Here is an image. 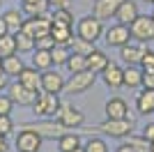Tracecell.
<instances>
[{
	"label": "cell",
	"mask_w": 154,
	"mask_h": 152,
	"mask_svg": "<svg viewBox=\"0 0 154 152\" xmlns=\"http://www.w3.org/2000/svg\"><path fill=\"white\" fill-rule=\"evenodd\" d=\"M134 120L131 118H124V120H106L103 122H99V125H94V127H81L83 131H90V134H103V136H110V138H127L129 134H134Z\"/></svg>",
	"instance_id": "cell-1"
},
{
	"label": "cell",
	"mask_w": 154,
	"mask_h": 152,
	"mask_svg": "<svg viewBox=\"0 0 154 152\" xmlns=\"http://www.w3.org/2000/svg\"><path fill=\"white\" fill-rule=\"evenodd\" d=\"M60 95H48L44 90H37L35 95V101H32V113L37 118H55L60 108Z\"/></svg>",
	"instance_id": "cell-2"
},
{
	"label": "cell",
	"mask_w": 154,
	"mask_h": 152,
	"mask_svg": "<svg viewBox=\"0 0 154 152\" xmlns=\"http://www.w3.org/2000/svg\"><path fill=\"white\" fill-rule=\"evenodd\" d=\"M21 129H28V131H37L42 138H51V141H58L62 134L67 131H74V129H67V127H62L58 120H35V122H23L21 125Z\"/></svg>",
	"instance_id": "cell-3"
},
{
	"label": "cell",
	"mask_w": 154,
	"mask_h": 152,
	"mask_svg": "<svg viewBox=\"0 0 154 152\" xmlns=\"http://www.w3.org/2000/svg\"><path fill=\"white\" fill-rule=\"evenodd\" d=\"M53 120H58L60 125L67 127V129H81V127L85 125V113L81 108H76L74 104H69V101H62Z\"/></svg>",
	"instance_id": "cell-4"
},
{
	"label": "cell",
	"mask_w": 154,
	"mask_h": 152,
	"mask_svg": "<svg viewBox=\"0 0 154 152\" xmlns=\"http://www.w3.org/2000/svg\"><path fill=\"white\" fill-rule=\"evenodd\" d=\"M103 21L94 19V16H83V19H78L76 23V37L81 39H88V42H92V44H97L99 39L103 37Z\"/></svg>",
	"instance_id": "cell-5"
},
{
	"label": "cell",
	"mask_w": 154,
	"mask_h": 152,
	"mask_svg": "<svg viewBox=\"0 0 154 152\" xmlns=\"http://www.w3.org/2000/svg\"><path fill=\"white\" fill-rule=\"evenodd\" d=\"M97 81V74L90 69H85V71H78V74H71L69 78H67V83H64V95H83V92H88V90L94 85Z\"/></svg>",
	"instance_id": "cell-6"
},
{
	"label": "cell",
	"mask_w": 154,
	"mask_h": 152,
	"mask_svg": "<svg viewBox=\"0 0 154 152\" xmlns=\"http://www.w3.org/2000/svg\"><path fill=\"white\" fill-rule=\"evenodd\" d=\"M131 30V39L134 42H140V44H149L154 42V19L152 14H138V19L129 25Z\"/></svg>",
	"instance_id": "cell-7"
},
{
	"label": "cell",
	"mask_w": 154,
	"mask_h": 152,
	"mask_svg": "<svg viewBox=\"0 0 154 152\" xmlns=\"http://www.w3.org/2000/svg\"><path fill=\"white\" fill-rule=\"evenodd\" d=\"M51 28H53V21L48 14L46 16H28L23 21V25H21V32L30 35L32 39H39L44 35H51Z\"/></svg>",
	"instance_id": "cell-8"
},
{
	"label": "cell",
	"mask_w": 154,
	"mask_h": 152,
	"mask_svg": "<svg viewBox=\"0 0 154 152\" xmlns=\"http://www.w3.org/2000/svg\"><path fill=\"white\" fill-rule=\"evenodd\" d=\"M103 42L113 49H122L127 46L129 42H134L131 39V30H129V25H122V23H113L110 28L103 30Z\"/></svg>",
	"instance_id": "cell-9"
},
{
	"label": "cell",
	"mask_w": 154,
	"mask_h": 152,
	"mask_svg": "<svg viewBox=\"0 0 154 152\" xmlns=\"http://www.w3.org/2000/svg\"><path fill=\"white\" fill-rule=\"evenodd\" d=\"M42 145H44V138L37 131H28V129H21L16 134V138H14L16 152H39Z\"/></svg>",
	"instance_id": "cell-10"
},
{
	"label": "cell",
	"mask_w": 154,
	"mask_h": 152,
	"mask_svg": "<svg viewBox=\"0 0 154 152\" xmlns=\"http://www.w3.org/2000/svg\"><path fill=\"white\" fill-rule=\"evenodd\" d=\"M64 83H67V78L58 69H46V71H42L39 90H44L48 95H60V92H64Z\"/></svg>",
	"instance_id": "cell-11"
},
{
	"label": "cell",
	"mask_w": 154,
	"mask_h": 152,
	"mask_svg": "<svg viewBox=\"0 0 154 152\" xmlns=\"http://www.w3.org/2000/svg\"><path fill=\"white\" fill-rule=\"evenodd\" d=\"M99 76H101V81L106 83V88H110V90L124 88V67H120L117 62H108Z\"/></svg>",
	"instance_id": "cell-12"
},
{
	"label": "cell",
	"mask_w": 154,
	"mask_h": 152,
	"mask_svg": "<svg viewBox=\"0 0 154 152\" xmlns=\"http://www.w3.org/2000/svg\"><path fill=\"white\" fill-rule=\"evenodd\" d=\"M35 90H28L26 85H21L19 81H14L7 85V97L14 101V106L19 104V106H32V101H35Z\"/></svg>",
	"instance_id": "cell-13"
},
{
	"label": "cell",
	"mask_w": 154,
	"mask_h": 152,
	"mask_svg": "<svg viewBox=\"0 0 154 152\" xmlns=\"http://www.w3.org/2000/svg\"><path fill=\"white\" fill-rule=\"evenodd\" d=\"M122 0H94L92 2V16L99 21H110L115 19V12Z\"/></svg>",
	"instance_id": "cell-14"
},
{
	"label": "cell",
	"mask_w": 154,
	"mask_h": 152,
	"mask_svg": "<svg viewBox=\"0 0 154 152\" xmlns=\"http://www.w3.org/2000/svg\"><path fill=\"white\" fill-rule=\"evenodd\" d=\"M149 46L147 44H140V42H129L127 46L120 49V58H122L124 65H140V58L145 55V51Z\"/></svg>",
	"instance_id": "cell-15"
},
{
	"label": "cell",
	"mask_w": 154,
	"mask_h": 152,
	"mask_svg": "<svg viewBox=\"0 0 154 152\" xmlns=\"http://www.w3.org/2000/svg\"><path fill=\"white\" fill-rule=\"evenodd\" d=\"M103 113L108 120H124V118H129V104L122 97H110L103 106Z\"/></svg>",
	"instance_id": "cell-16"
},
{
	"label": "cell",
	"mask_w": 154,
	"mask_h": 152,
	"mask_svg": "<svg viewBox=\"0 0 154 152\" xmlns=\"http://www.w3.org/2000/svg\"><path fill=\"white\" fill-rule=\"evenodd\" d=\"M138 14L140 12H138V2L136 0H122L120 7H117V12H115V21L122 25H131L138 19Z\"/></svg>",
	"instance_id": "cell-17"
},
{
	"label": "cell",
	"mask_w": 154,
	"mask_h": 152,
	"mask_svg": "<svg viewBox=\"0 0 154 152\" xmlns=\"http://www.w3.org/2000/svg\"><path fill=\"white\" fill-rule=\"evenodd\" d=\"M16 81H19L21 85H26L28 90H35V92H37V90H39V83H42V71L35 69L32 65H26V67L21 69V74L16 76Z\"/></svg>",
	"instance_id": "cell-18"
},
{
	"label": "cell",
	"mask_w": 154,
	"mask_h": 152,
	"mask_svg": "<svg viewBox=\"0 0 154 152\" xmlns=\"http://www.w3.org/2000/svg\"><path fill=\"white\" fill-rule=\"evenodd\" d=\"M23 5H21V12L28 16H46V14L51 12V2L48 0H21Z\"/></svg>",
	"instance_id": "cell-19"
},
{
	"label": "cell",
	"mask_w": 154,
	"mask_h": 152,
	"mask_svg": "<svg viewBox=\"0 0 154 152\" xmlns=\"http://www.w3.org/2000/svg\"><path fill=\"white\" fill-rule=\"evenodd\" d=\"M136 111L140 115H152L154 113V90H145L143 88L136 95Z\"/></svg>",
	"instance_id": "cell-20"
},
{
	"label": "cell",
	"mask_w": 154,
	"mask_h": 152,
	"mask_svg": "<svg viewBox=\"0 0 154 152\" xmlns=\"http://www.w3.org/2000/svg\"><path fill=\"white\" fill-rule=\"evenodd\" d=\"M2 21H5L9 35H16L21 30L23 21H26V14L21 12V9H7V12H2Z\"/></svg>",
	"instance_id": "cell-21"
},
{
	"label": "cell",
	"mask_w": 154,
	"mask_h": 152,
	"mask_svg": "<svg viewBox=\"0 0 154 152\" xmlns=\"http://www.w3.org/2000/svg\"><path fill=\"white\" fill-rule=\"evenodd\" d=\"M83 143H81V134L74 129V131H67L62 134L58 138V150L60 152H71V150H76V147H81Z\"/></svg>",
	"instance_id": "cell-22"
},
{
	"label": "cell",
	"mask_w": 154,
	"mask_h": 152,
	"mask_svg": "<svg viewBox=\"0 0 154 152\" xmlns=\"http://www.w3.org/2000/svg\"><path fill=\"white\" fill-rule=\"evenodd\" d=\"M143 83V69L138 67V65H127L124 67V88H140Z\"/></svg>",
	"instance_id": "cell-23"
},
{
	"label": "cell",
	"mask_w": 154,
	"mask_h": 152,
	"mask_svg": "<svg viewBox=\"0 0 154 152\" xmlns=\"http://www.w3.org/2000/svg\"><path fill=\"white\" fill-rule=\"evenodd\" d=\"M108 62H110V60H108V55H106L103 51H99V49H94V51L90 53V55H88V69H90V71H94L97 76H99V74L103 71V67H106Z\"/></svg>",
	"instance_id": "cell-24"
},
{
	"label": "cell",
	"mask_w": 154,
	"mask_h": 152,
	"mask_svg": "<svg viewBox=\"0 0 154 152\" xmlns=\"http://www.w3.org/2000/svg\"><path fill=\"white\" fill-rule=\"evenodd\" d=\"M23 67H26V65H23V58H19V53H14V55H9V58H2V71H5L9 78H16Z\"/></svg>",
	"instance_id": "cell-25"
},
{
	"label": "cell",
	"mask_w": 154,
	"mask_h": 152,
	"mask_svg": "<svg viewBox=\"0 0 154 152\" xmlns=\"http://www.w3.org/2000/svg\"><path fill=\"white\" fill-rule=\"evenodd\" d=\"M32 67H35V69H39V71L53 69V58H51V51L35 49V51H32Z\"/></svg>",
	"instance_id": "cell-26"
},
{
	"label": "cell",
	"mask_w": 154,
	"mask_h": 152,
	"mask_svg": "<svg viewBox=\"0 0 154 152\" xmlns=\"http://www.w3.org/2000/svg\"><path fill=\"white\" fill-rule=\"evenodd\" d=\"M94 49H97V46L92 44V42L81 39V37H76V35H74V37H71V42H69V51H71V53H76V55H85V58H88Z\"/></svg>",
	"instance_id": "cell-27"
},
{
	"label": "cell",
	"mask_w": 154,
	"mask_h": 152,
	"mask_svg": "<svg viewBox=\"0 0 154 152\" xmlns=\"http://www.w3.org/2000/svg\"><path fill=\"white\" fill-rule=\"evenodd\" d=\"M51 37H53V42H55V46H69L71 37H74V32H71V28L53 25V28H51Z\"/></svg>",
	"instance_id": "cell-28"
},
{
	"label": "cell",
	"mask_w": 154,
	"mask_h": 152,
	"mask_svg": "<svg viewBox=\"0 0 154 152\" xmlns=\"http://www.w3.org/2000/svg\"><path fill=\"white\" fill-rule=\"evenodd\" d=\"M51 21L53 25H62V28H74V14H71L69 7H64V9H55L51 14Z\"/></svg>",
	"instance_id": "cell-29"
},
{
	"label": "cell",
	"mask_w": 154,
	"mask_h": 152,
	"mask_svg": "<svg viewBox=\"0 0 154 152\" xmlns=\"http://www.w3.org/2000/svg\"><path fill=\"white\" fill-rule=\"evenodd\" d=\"M14 42H16V53H32V51L37 49L35 39L30 35H26V32H21V30L14 35Z\"/></svg>",
	"instance_id": "cell-30"
},
{
	"label": "cell",
	"mask_w": 154,
	"mask_h": 152,
	"mask_svg": "<svg viewBox=\"0 0 154 152\" xmlns=\"http://www.w3.org/2000/svg\"><path fill=\"white\" fill-rule=\"evenodd\" d=\"M129 147H134V152H152L149 150V141H145L140 134H129L127 138H122Z\"/></svg>",
	"instance_id": "cell-31"
},
{
	"label": "cell",
	"mask_w": 154,
	"mask_h": 152,
	"mask_svg": "<svg viewBox=\"0 0 154 152\" xmlns=\"http://www.w3.org/2000/svg\"><path fill=\"white\" fill-rule=\"evenodd\" d=\"M64 67H67V71H69V74L85 71V69H88V58H85V55H76V53H71Z\"/></svg>",
	"instance_id": "cell-32"
},
{
	"label": "cell",
	"mask_w": 154,
	"mask_h": 152,
	"mask_svg": "<svg viewBox=\"0 0 154 152\" xmlns=\"http://www.w3.org/2000/svg\"><path fill=\"white\" fill-rule=\"evenodd\" d=\"M69 55H71L69 46H53L51 49V58H53V65H55V67H64L67 60H69Z\"/></svg>",
	"instance_id": "cell-33"
},
{
	"label": "cell",
	"mask_w": 154,
	"mask_h": 152,
	"mask_svg": "<svg viewBox=\"0 0 154 152\" xmlns=\"http://www.w3.org/2000/svg\"><path fill=\"white\" fill-rule=\"evenodd\" d=\"M83 150L85 152H108V143L99 136H90V138L83 143Z\"/></svg>",
	"instance_id": "cell-34"
},
{
	"label": "cell",
	"mask_w": 154,
	"mask_h": 152,
	"mask_svg": "<svg viewBox=\"0 0 154 152\" xmlns=\"http://www.w3.org/2000/svg\"><path fill=\"white\" fill-rule=\"evenodd\" d=\"M16 53V42H14V35H5L0 37V58H9Z\"/></svg>",
	"instance_id": "cell-35"
},
{
	"label": "cell",
	"mask_w": 154,
	"mask_h": 152,
	"mask_svg": "<svg viewBox=\"0 0 154 152\" xmlns=\"http://www.w3.org/2000/svg\"><path fill=\"white\" fill-rule=\"evenodd\" d=\"M143 71H154V51L147 49L145 51V55L140 58V65H138Z\"/></svg>",
	"instance_id": "cell-36"
},
{
	"label": "cell",
	"mask_w": 154,
	"mask_h": 152,
	"mask_svg": "<svg viewBox=\"0 0 154 152\" xmlns=\"http://www.w3.org/2000/svg\"><path fill=\"white\" fill-rule=\"evenodd\" d=\"M12 131H14L12 115H0V136H9Z\"/></svg>",
	"instance_id": "cell-37"
},
{
	"label": "cell",
	"mask_w": 154,
	"mask_h": 152,
	"mask_svg": "<svg viewBox=\"0 0 154 152\" xmlns=\"http://www.w3.org/2000/svg\"><path fill=\"white\" fill-rule=\"evenodd\" d=\"M35 46H37V49H42V51H51L53 46H55V42H53L51 35H44V37L35 39Z\"/></svg>",
	"instance_id": "cell-38"
},
{
	"label": "cell",
	"mask_w": 154,
	"mask_h": 152,
	"mask_svg": "<svg viewBox=\"0 0 154 152\" xmlns=\"http://www.w3.org/2000/svg\"><path fill=\"white\" fill-rule=\"evenodd\" d=\"M12 108H14V101L7 95H0V115H9Z\"/></svg>",
	"instance_id": "cell-39"
},
{
	"label": "cell",
	"mask_w": 154,
	"mask_h": 152,
	"mask_svg": "<svg viewBox=\"0 0 154 152\" xmlns=\"http://www.w3.org/2000/svg\"><path fill=\"white\" fill-rule=\"evenodd\" d=\"M140 88L154 90V71H143V83H140Z\"/></svg>",
	"instance_id": "cell-40"
},
{
	"label": "cell",
	"mask_w": 154,
	"mask_h": 152,
	"mask_svg": "<svg viewBox=\"0 0 154 152\" xmlns=\"http://www.w3.org/2000/svg\"><path fill=\"white\" fill-rule=\"evenodd\" d=\"M145 141H149V143H154V122H147V125L143 127V134H140Z\"/></svg>",
	"instance_id": "cell-41"
},
{
	"label": "cell",
	"mask_w": 154,
	"mask_h": 152,
	"mask_svg": "<svg viewBox=\"0 0 154 152\" xmlns=\"http://www.w3.org/2000/svg\"><path fill=\"white\" fill-rule=\"evenodd\" d=\"M48 2H51L53 9H64V7H69L71 0H48Z\"/></svg>",
	"instance_id": "cell-42"
},
{
	"label": "cell",
	"mask_w": 154,
	"mask_h": 152,
	"mask_svg": "<svg viewBox=\"0 0 154 152\" xmlns=\"http://www.w3.org/2000/svg\"><path fill=\"white\" fill-rule=\"evenodd\" d=\"M7 85H9V76L0 69V92H2V90H7Z\"/></svg>",
	"instance_id": "cell-43"
},
{
	"label": "cell",
	"mask_w": 154,
	"mask_h": 152,
	"mask_svg": "<svg viewBox=\"0 0 154 152\" xmlns=\"http://www.w3.org/2000/svg\"><path fill=\"white\" fill-rule=\"evenodd\" d=\"M0 152H9V143H7V136H0Z\"/></svg>",
	"instance_id": "cell-44"
},
{
	"label": "cell",
	"mask_w": 154,
	"mask_h": 152,
	"mask_svg": "<svg viewBox=\"0 0 154 152\" xmlns=\"http://www.w3.org/2000/svg\"><path fill=\"white\" fill-rule=\"evenodd\" d=\"M115 152H134V147H129L127 143H124V141H122V143L117 145V150H115Z\"/></svg>",
	"instance_id": "cell-45"
},
{
	"label": "cell",
	"mask_w": 154,
	"mask_h": 152,
	"mask_svg": "<svg viewBox=\"0 0 154 152\" xmlns=\"http://www.w3.org/2000/svg\"><path fill=\"white\" fill-rule=\"evenodd\" d=\"M5 35H9V30H7L5 21H2V16H0V37H5Z\"/></svg>",
	"instance_id": "cell-46"
},
{
	"label": "cell",
	"mask_w": 154,
	"mask_h": 152,
	"mask_svg": "<svg viewBox=\"0 0 154 152\" xmlns=\"http://www.w3.org/2000/svg\"><path fill=\"white\" fill-rule=\"evenodd\" d=\"M71 152H85V150H83V145H81V147H76V150H71Z\"/></svg>",
	"instance_id": "cell-47"
},
{
	"label": "cell",
	"mask_w": 154,
	"mask_h": 152,
	"mask_svg": "<svg viewBox=\"0 0 154 152\" xmlns=\"http://www.w3.org/2000/svg\"><path fill=\"white\" fill-rule=\"evenodd\" d=\"M149 150H152V152H154V143H149Z\"/></svg>",
	"instance_id": "cell-48"
},
{
	"label": "cell",
	"mask_w": 154,
	"mask_h": 152,
	"mask_svg": "<svg viewBox=\"0 0 154 152\" xmlns=\"http://www.w3.org/2000/svg\"><path fill=\"white\" fill-rule=\"evenodd\" d=\"M143 2H152V5H154V0H143Z\"/></svg>",
	"instance_id": "cell-49"
},
{
	"label": "cell",
	"mask_w": 154,
	"mask_h": 152,
	"mask_svg": "<svg viewBox=\"0 0 154 152\" xmlns=\"http://www.w3.org/2000/svg\"><path fill=\"white\" fill-rule=\"evenodd\" d=\"M152 19H154V12H152Z\"/></svg>",
	"instance_id": "cell-50"
}]
</instances>
